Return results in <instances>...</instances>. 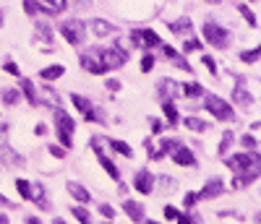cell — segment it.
<instances>
[{"label":"cell","mask_w":261,"mask_h":224,"mask_svg":"<svg viewBox=\"0 0 261 224\" xmlns=\"http://www.w3.org/2000/svg\"><path fill=\"white\" fill-rule=\"evenodd\" d=\"M0 24H3V16H0Z\"/></svg>","instance_id":"obj_58"},{"label":"cell","mask_w":261,"mask_h":224,"mask_svg":"<svg viewBox=\"0 0 261 224\" xmlns=\"http://www.w3.org/2000/svg\"><path fill=\"white\" fill-rule=\"evenodd\" d=\"M65 73V68H63V65H50V68H42V78H45V81H58L60 76Z\"/></svg>","instance_id":"obj_23"},{"label":"cell","mask_w":261,"mask_h":224,"mask_svg":"<svg viewBox=\"0 0 261 224\" xmlns=\"http://www.w3.org/2000/svg\"><path fill=\"white\" fill-rule=\"evenodd\" d=\"M180 146V141H175V138H162V144H160V149L151 154V159H162V156L167 154V151H175Z\"/></svg>","instance_id":"obj_22"},{"label":"cell","mask_w":261,"mask_h":224,"mask_svg":"<svg viewBox=\"0 0 261 224\" xmlns=\"http://www.w3.org/2000/svg\"><path fill=\"white\" fill-rule=\"evenodd\" d=\"M16 188H18V193H21L24 201H32V185L27 180H16Z\"/></svg>","instance_id":"obj_31"},{"label":"cell","mask_w":261,"mask_h":224,"mask_svg":"<svg viewBox=\"0 0 261 224\" xmlns=\"http://www.w3.org/2000/svg\"><path fill=\"white\" fill-rule=\"evenodd\" d=\"M160 188L165 190V193H172V190H175V180H172V177H160Z\"/></svg>","instance_id":"obj_35"},{"label":"cell","mask_w":261,"mask_h":224,"mask_svg":"<svg viewBox=\"0 0 261 224\" xmlns=\"http://www.w3.org/2000/svg\"><path fill=\"white\" fill-rule=\"evenodd\" d=\"M71 214H73L81 224H94V221H92V216H89V211H86L84 206H73V209H71Z\"/></svg>","instance_id":"obj_27"},{"label":"cell","mask_w":261,"mask_h":224,"mask_svg":"<svg viewBox=\"0 0 261 224\" xmlns=\"http://www.w3.org/2000/svg\"><path fill=\"white\" fill-rule=\"evenodd\" d=\"M180 92L186 97H204V89L199 83H186V86H180Z\"/></svg>","instance_id":"obj_28"},{"label":"cell","mask_w":261,"mask_h":224,"mask_svg":"<svg viewBox=\"0 0 261 224\" xmlns=\"http://www.w3.org/2000/svg\"><path fill=\"white\" fill-rule=\"evenodd\" d=\"M241 13L246 16V21H248L251 26H256V18H253V13H251V8H248V6H241Z\"/></svg>","instance_id":"obj_40"},{"label":"cell","mask_w":261,"mask_h":224,"mask_svg":"<svg viewBox=\"0 0 261 224\" xmlns=\"http://www.w3.org/2000/svg\"><path fill=\"white\" fill-rule=\"evenodd\" d=\"M107 89H110V92H118V81H107Z\"/></svg>","instance_id":"obj_51"},{"label":"cell","mask_w":261,"mask_h":224,"mask_svg":"<svg viewBox=\"0 0 261 224\" xmlns=\"http://www.w3.org/2000/svg\"><path fill=\"white\" fill-rule=\"evenodd\" d=\"M65 188H68V193L79 201V204L81 206H86V204H89V201H92V195H89V190H86L84 185H79V183H73V180H68V185H65Z\"/></svg>","instance_id":"obj_14"},{"label":"cell","mask_w":261,"mask_h":224,"mask_svg":"<svg viewBox=\"0 0 261 224\" xmlns=\"http://www.w3.org/2000/svg\"><path fill=\"white\" fill-rule=\"evenodd\" d=\"M21 92H24V97H27V102H29L32 107H37L39 97H37V89H34V83H32L29 78H21Z\"/></svg>","instance_id":"obj_21"},{"label":"cell","mask_w":261,"mask_h":224,"mask_svg":"<svg viewBox=\"0 0 261 224\" xmlns=\"http://www.w3.org/2000/svg\"><path fill=\"white\" fill-rule=\"evenodd\" d=\"M130 39H134L136 47H144V50H149V47H160V44H162L160 34H154L151 29H136L134 34H130Z\"/></svg>","instance_id":"obj_7"},{"label":"cell","mask_w":261,"mask_h":224,"mask_svg":"<svg viewBox=\"0 0 261 224\" xmlns=\"http://www.w3.org/2000/svg\"><path fill=\"white\" fill-rule=\"evenodd\" d=\"M170 32H175L178 37H188V34H191V18L183 16V18H178V21H172Z\"/></svg>","instance_id":"obj_20"},{"label":"cell","mask_w":261,"mask_h":224,"mask_svg":"<svg viewBox=\"0 0 261 224\" xmlns=\"http://www.w3.org/2000/svg\"><path fill=\"white\" fill-rule=\"evenodd\" d=\"M27 224H42V221H39L37 216H29V219H27Z\"/></svg>","instance_id":"obj_53"},{"label":"cell","mask_w":261,"mask_h":224,"mask_svg":"<svg viewBox=\"0 0 261 224\" xmlns=\"http://www.w3.org/2000/svg\"><path fill=\"white\" fill-rule=\"evenodd\" d=\"M99 164L105 167V172H107V175H110V177H113V180H120V172H118V167H115V164H113L110 159H107V156H105V154H99Z\"/></svg>","instance_id":"obj_24"},{"label":"cell","mask_w":261,"mask_h":224,"mask_svg":"<svg viewBox=\"0 0 261 224\" xmlns=\"http://www.w3.org/2000/svg\"><path fill=\"white\" fill-rule=\"evenodd\" d=\"M178 94H180V86L175 81H162L160 83V99L165 97V102H172Z\"/></svg>","instance_id":"obj_15"},{"label":"cell","mask_w":261,"mask_h":224,"mask_svg":"<svg viewBox=\"0 0 261 224\" xmlns=\"http://www.w3.org/2000/svg\"><path fill=\"white\" fill-rule=\"evenodd\" d=\"M232 138H235V136H232V133H225V136H222V141H220V154H222V156H225V151L230 149V144H232Z\"/></svg>","instance_id":"obj_37"},{"label":"cell","mask_w":261,"mask_h":224,"mask_svg":"<svg viewBox=\"0 0 261 224\" xmlns=\"http://www.w3.org/2000/svg\"><path fill=\"white\" fill-rule=\"evenodd\" d=\"M222 193H225V183L214 177V180H209V183L201 188V193H196V195H199V201H212V198L222 195Z\"/></svg>","instance_id":"obj_10"},{"label":"cell","mask_w":261,"mask_h":224,"mask_svg":"<svg viewBox=\"0 0 261 224\" xmlns=\"http://www.w3.org/2000/svg\"><path fill=\"white\" fill-rule=\"evenodd\" d=\"M0 206H11V201H8L6 195H0Z\"/></svg>","instance_id":"obj_52"},{"label":"cell","mask_w":261,"mask_h":224,"mask_svg":"<svg viewBox=\"0 0 261 224\" xmlns=\"http://www.w3.org/2000/svg\"><path fill=\"white\" fill-rule=\"evenodd\" d=\"M204 39L212 44V47H217V50H225L230 44L227 32L222 26H217V24H204Z\"/></svg>","instance_id":"obj_4"},{"label":"cell","mask_w":261,"mask_h":224,"mask_svg":"<svg viewBox=\"0 0 261 224\" xmlns=\"http://www.w3.org/2000/svg\"><path fill=\"white\" fill-rule=\"evenodd\" d=\"M99 211H102V216H107V219H113V216H115L113 206H107V204H102V206H99Z\"/></svg>","instance_id":"obj_42"},{"label":"cell","mask_w":261,"mask_h":224,"mask_svg":"<svg viewBox=\"0 0 261 224\" xmlns=\"http://www.w3.org/2000/svg\"><path fill=\"white\" fill-rule=\"evenodd\" d=\"M183 123H186V128H191V130H196V133H204V130H206V123L199 120V118H186Z\"/></svg>","instance_id":"obj_29"},{"label":"cell","mask_w":261,"mask_h":224,"mask_svg":"<svg viewBox=\"0 0 261 224\" xmlns=\"http://www.w3.org/2000/svg\"><path fill=\"white\" fill-rule=\"evenodd\" d=\"M162 50H165V55H167L170 60H175V58H178V52L172 50V47H167V44H162Z\"/></svg>","instance_id":"obj_48"},{"label":"cell","mask_w":261,"mask_h":224,"mask_svg":"<svg viewBox=\"0 0 261 224\" xmlns=\"http://www.w3.org/2000/svg\"><path fill=\"white\" fill-rule=\"evenodd\" d=\"M37 6H39V11H50V16H55L58 11H65L63 0H58V3H45V0H42V3H37Z\"/></svg>","instance_id":"obj_26"},{"label":"cell","mask_w":261,"mask_h":224,"mask_svg":"<svg viewBox=\"0 0 261 224\" xmlns=\"http://www.w3.org/2000/svg\"><path fill=\"white\" fill-rule=\"evenodd\" d=\"M18 97H21V94L16 92V89H3V104H8V107H11V104H16V102H18Z\"/></svg>","instance_id":"obj_33"},{"label":"cell","mask_w":261,"mask_h":224,"mask_svg":"<svg viewBox=\"0 0 261 224\" xmlns=\"http://www.w3.org/2000/svg\"><path fill=\"white\" fill-rule=\"evenodd\" d=\"M32 201H34L39 209H45V211L50 209V201H47V195H45V185H39V183H37V185L32 188Z\"/></svg>","instance_id":"obj_19"},{"label":"cell","mask_w":261,"mask_h":224,"mask_svg":"<svg viewBox=\"0 0 261 224\" xmlns=\"http://www.w3.org/2000/svg\"><path fill=\"white\" fill-rule=\"evenodd\" d=\"M134 188H136L139 193H151V188H154V177H151V172H149V170H141V172H136Z\"/></svg>","instance_id":"obj_11"},{"label":"cell","mask_w":261,"mask_h":224,"mask_svg":"<svg viewBox=\"0 0 261 224\" xmlns=\"http://www.w3.org/2000/svg\"><path fill=\"white\" fill-rule=\"evenodd\" d=\"M258 58H261V44H258L256 50H246V52H241V60H243V63H256Z\"/></svg>","instance_id":"obj_32"},{"label":"cell","mask_w":261,"mask_h":224,"mask_svg":"<svg viewBox=\"0 0 261 224\" xmlns=\"http://www.w3.org/2000/svg\"><path fill=\"white\" fill-rule=\"evenodd\" d=\"M50 154H53V156H58V159H63V156H65V149H58V146H50Z\"/></svg>","instance_id":"obj_47"},{"label":"cell","mask_w":261,"mask_h":224,"mask_svg":"<svg viewBox=\"0 0 261 224\" xmlns=\"http://www.w3.org/2000/svg\"><path fill=\"white\" fill-rule=\"evenodd\" d=\"M11 164H24V159L8 144H0V167H11Z\"/></svg>","instance_id":"obj_12"},{"label":"cell","mask_w":261,"mask_h":224,"mask_svg":"<svg viewBox=\"0 0 261 224\" xmlns=\"http://www.w3.org/2000/svg\"><path fill=\"white\" fill-rule=\"evenodd\" d=\"M37 32H39V39H45V42H50V39H53V32H50V26H47V24H37Z\"/></svg>","instance_id":"obj_36"},{"label":"cell","mask_w":261,"mask_h":224,"mask_svg":"<svg viewBox=\"0 0 261 224\" xmlns=\"http://www.w3.org/2000/svg\"><path fill=\"white\" fill-rule=\"evenodd\" d=\"M251 164H253V154H235V156H230V159H227V167L232 172H238V175L248 172Z\"/></svg>","instance_id":"obj_9"},{"label":"cell","mask_w":261,"mask_h":224,"mask_svg":"<svg viewBox=\"0 0 261 224\" xmlns=\"http://www.w3.org/2000/svg\"><path fill=\"white\" fill-rule=\"evenodd\" d=\"M144 224H157V221H144Z\"/></svg>","instance_id":"obj_56"},{"label":"cell","mask_w":261,"mask_h":224,"mask_svg":"<svg viewBox=\"0 0 261 224\" xmlns=\"http://www.w3.org/2000/svg\"><path fill=\"white\" fill-rule=\"evenodd\" d=\"M55 128H58V138H60V144L65 146V149H71L73 146V128H76V123H73V118H68V112H63V109H55Z\"/></svg>","instance_id":"obj_1"},{"label":"cell","mask_w":261,"mask_h":224,"mask_svg":"<svg viewBox=\"0 0 261 224\" xmlns=\"http://www.w3.org/2000/svg\"><path fill=\"white\" fill-rule=\"evenodd\" d=\"M201 60H204V65H206V68H209L212 73H217V68H214V60H212L209 55H201Z\"/></svg>","instance_id":"obj_44"},{"label":"cell","mask_w":261,"mask_h":224,"mask_svg":"<svg viewBox=\"0 0 261 224\" xmlns=\"http://www.w3.org/2000/svg\"><path fill=\"white\" fill-rule=\"evenodd\" d=\"M53 224H65V221H63V219H55V221H53Z\"/></svg>","instance_id":"obj_54"},{"label":"cell","mask_w":261,"mask_h":224,"mask_svg":"<svg viewBox=\"0 0 261 224\" xmlns=\"http://www.w3.org/2000/svg\"><path fill=\"white\" fill-rule=\"evenodd\" d=\"M42 102L45 104H50V107H60V99H58V94L53 92V89H42Z\"/></svg>","instance_id":"obj_25"},{"label":"cell","mask_w":261,"mask_h":224,"mask_svg":"<svg viewBox=\"0 0 261 224\" xmlns=\"http://www.w3.org/2000/svg\"><path fill=\"white\" fill-rule=\"evenodd\" d=\"M196 201H199V195H196V193H188V195H186V201H183V204H186V206L191 209V206L196 204Z\"/></svg>","instance_id":"obj_45"},{"label":"cell","mask_w":261,"mask_h":224,"mask_svg":"<svg viewBox=\"0 0 261 224\" xmlns=\"http://www.w3.org/2000/svg\"><path fill=\"white\" fill-rule=\"evenodd\" d=\"M199 47H201V44L196 42V39H188V42H186V50H199Z\"/></svg>","instance_id":"obj_50"},{"label":"cell","mask_w":261,"mask_h":224,"mask_svg":"<svg viewBox=\"0 0 261 224\" xmlns=\"http://www.w3.org/2000/svg\"><path fill=\"white\" fill-rule=\"evenodd\" d=\"M165 216H167V219H178L180 214H178L175 209H172V206H167V209H165Z\"/></svg>","instance_id":"obj_49"},{"label":"cell","mask_w":261,"mask_h":224,"mask_svg":"<svg viewBox=\"0 0 261 224\" xmlns=\"http://www.w3.org/2000/svg\"><path fill=\"white\" fill-rule=\"evenodd\" d=\"M232 102H235L238 107H251V104H253V99H251V94H248V89H246L243 83H238V86H235Z\"/></svg>","instance_id":"obj_16"},{"label":"cell","mask_w":261,"mask_h":224,"mask_svg":"<svg viewBox=\"0 0 261 224\" xmlns=\"http://www.w3.org/2000/svg\"><path fill=\"white\" fill-rule=\"evenodd\" d=\"M71 102H73V107H76V109H81V112H84V118L89 120V123L105 120V118H102V112H97V109L92 107V102L86 99V97H81V94H73V97H71Z\"/></svg>","instance_id":"obj_8"},{"label":"cell","mask_w":261,"mask_h":224,"mask_svg":"<svg viewBox=\"0 0 261 224\" xmlns=\"http://www.w3.org/2000/svg\"><path fill=\"white\" fill-rule=\"evenodd\" d=\"M6 71H8L11 76H21V71H18V65H16V63H6Z\"/></svg>","instance_id":"obj_43"},{"label":"cell","mask_w":261,"mask_h":224,"mask_svg":"<svg viewBox=\"0 0 261 224\" xmlns=\"http://www.w3.org/2000/svg\"><path fill=\"white\" fill-rule=\"evenodd\" d=\"M151 68H154V58H151V55H144V60H141V71L149 73Z\"/></svg>","instance_id":"obj_39"},{"label":"cell","mask_w":261,"mask_h":224,"mask_svg":"<svg viewBox=\"0 0 261 224\" xmlns=\"http://www.w3.org/2000/svg\"><path fill=\"white\" fill-rule=\"evenodd\" d=\"M162 107H165V115H167V123H170V125H175V123H178V109H175V104H172V102H165Z\"/></svg>","instance_id":"obj_30"},{"label":"cell","mask_w":261,"mask_h":224,"mask_svg":"<svg viewBox=\"0 0 261 224\" xmlns=\"http://www.w3.org/2000/svg\"><path fill=\"white\" fill-rule=\"evenodd\" d=\"M204 107L212 112V115H214L217 120H222V123H230V120H235V112H232V107H230L225 99L214 97V94H204Z\"/></svg>","instance_id":"obj_2"},{"label":"cell","mask_w":261,"mask_h":224,"mask_svg":"<svg viewBox=\"0 0 261 224\" xmlns=\"http://www.w3.org/2000/svg\"><path fill=\"white\" fill-rule=\"evenodd\" d=\"M172 162L175 164H180V167H193L196 164V159H193V154H191V149H186L183 144L172 151Z\"/></svg>","instance_id":"obj_13"},{"label":"cell","mask_w":261,"mask_h":224,"mask_svg":"<svg viewBox=\"0 0 261 224\" xmlns=\"http://www.w3.org/2000/svg\"><path fill=\"white\" fill-rule=\"evenodd\" d=\"M89 26H92V32H94L97 37H110V34H115V26L107 24V21H102V18L89 21Z\"/></svg>","instance_id":"obj_18"},{"label":"cell","mask_w":261,"mask_h":224,"mask_svg":"<svg viewBox=\"0 0 261 224\" xmlns=\"http://www.w3.org/2000/svg\"><path fill=\"white\" fill-rule=\"evenodd\" d=\"M110 146H113L115 151H120L123 156H134V151H130V146H128V144H123V141H110Z\"/></svg>","instance_id":"obj_34"},{"label":"cell","mask_w":261,"mask_h":224,"mask_svg":"<svg viewBox=\"0 0 261 224\" xmlns=\"http://www.w3.org/2000/svg\"><path fill=\"white\" fill-rule=\"evenodd\" d=\"M241 144H243V149H246V151H253V146H256V141H253L251 136H243V138H241Z\"/></svg>","instance_id":"obj_41"},{"label":"cell","mask_w":261,"mask_h":224,"mask_svg":"<svg viewBox=\"0 0 261 224\" xmlns=\"http://www.w3.org/2000/svg\"><path fill=\"white\" fill-rule=\"evenodd\" d=\"M81 68L89 71L94 76H102L105 73V65H102V55H99V47H92L81 55Z\"/></svg>","instance_id":"obj_5"},{"label":"cell","mask_w":261,"mask_h":224,"mask_svg":"<svg viewBox=\"0 0 261 224\" xmlns=\"http://www.w3.org/2000/svg\"><path fill=\"white\" fill-rule=\"evenodd\" d=\"M178 224H199V216H196V214H180Z\"/></svg>","instance_id":"obj_38"},{"label":"cell","mask_w":261,"mask_h":224,"mask_svg":"<svg viewBox=\"0 0 261 224\" xmlns=\"http://www.w3.org/2000/svg\"><path fill=\"white\" fill-rule=\"evenodd\" d=\"M84 21H79V18H71V21H65V24L60 26V34L65 37V42H68V44H81L84 42Z\"/></svg>","instance_id":"obj_3"},{"label":"cell","mask_w":261,"mask_h":224,"mask_svg":"<svg viewBox=\"0 0 261 224\" xmlns=\"http://www.w3.org/2000/svg\"><path fill=\"white\" fill-rule=\"evenodd\" d=\"M102 224H113V221H102Z\"/></svg>","instance_id":"obj_57"},{"label":"cell","mask_w":261,"mask_h":224,"mask_svg":"<svg viewBox=\"0 0 261 224\" xmlns=\"http://www.w3.org/2000/svg\"><path fill=\"white\" fill-rule=\"evenodd\" d=\"M24 11H27V13H37V11H39V6H37V3H32V0H27V3H24Z\"/></svg>","instance_id":"obj_46"},{"label":"cell","mask_w":261,"mask_h":224,"mask_svg":"<svg viewBox=\"0 0 261 224\" xmlns=\"http://www.w3.org/2000/svg\"><path fill=\"white\" fill-rule=\"evenodd\" d=\"M256 221H258V224H261V211H258V214H256Z\"/></svg>","instance_id":"obj_55"},{"label":"cell","mask_w":261,"mask_h":224,"mask_svg":"<svg viewBox=\"0 0 261 224\" xmlns=\"http://www.w3.org/2000/svg\"><path fill=\"white\" fill-rule=\"evenodd\" d=\"M99 55H102L105 71H115V68H120V65H125V60H128V55L120 50V44L118 47H110V50H99Z\"/></svg>","instance_id":"obj_6"},{"label":"cell","mask_w":261,"mask_h":224,"mask_svg":"<svg viewBox=\"0 0 261 224\" xmlns=\"http://www.w3.org/2000/svg\"><path fill=\"white\" fill-rule=\"evenodd\" d=\"M123 211H125L130 219H134L136 224H141V221H144V209L136 204V201H123Z\"/></svg>","instance_id":"obj_17"}]
</instances>
